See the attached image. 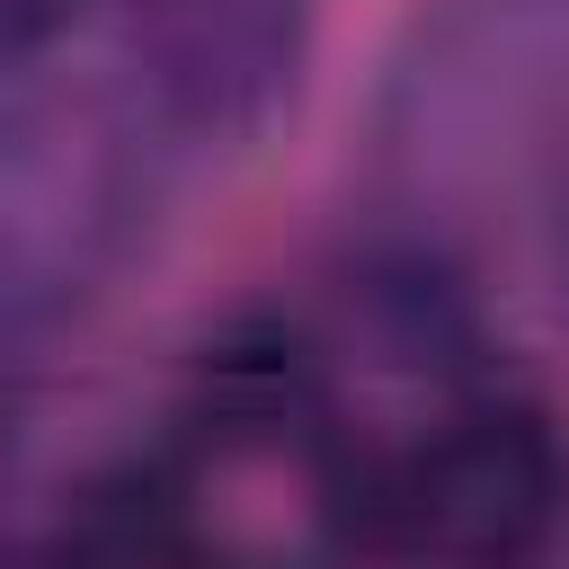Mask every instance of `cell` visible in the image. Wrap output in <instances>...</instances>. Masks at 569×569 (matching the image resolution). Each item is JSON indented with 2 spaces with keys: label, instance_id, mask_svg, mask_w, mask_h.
<instances>
[{
  "label": "cell",
  "instance_id": "obj_1",
  "mask_svg": "<svg viewBox=\"0 0 569 569\" xmlns=\"http://www.w3.org/2000/svg\"><path fill=\"white\" fill-rule=\"evenodd\" d=\"M560 533L569 436L516 382L445 400L400 445L338 436L311 471V542L338 569H533Z\"/></svg>",
  "mask_w": 569,
  "mask_h": 569
},
{
  "label": "cell",
  "instance_id": "obj_2",
  "mask_svg": "<svg viewBox=\"0 0 569 569\" xmlns=\"http://www.w3.org/2000/svg\"><path fill=\"white\" fill-rule=\"evenodd\" d=\"M169 151L116 89L0 71V329L44 347L151 240Z\"/></svg>",
  "mask_w": 569,
  "mask_h": 569
},
{
  "label": "cell",
  "instance_id": "obj_3",
  "mask_svg": "<svg viewBox=\"0 0 569 569\" xmlns=\"http://www.w3.org/2000/svg\"><path fill=\"white\" fill-rule=\"evenodd\" d=\"M320 0H107V89L169 160L258 151L311 80Z\"/></svg>",
  "mask_w": 569,
  "mask_h": 569
},
{
  "label": "cell",
  "instance_id": "obj_4",
  "mask_svg": "<svg viewBox=\"0 0 569 569\" xmlns=\"http://www.w3.org/2000/svg\"><path fill=\"white\" fill-rule=\"evenodd\" d=\"M569 107V0H436L409 18L382 98L373 142L418 169V187H445L480 151L533 142Z\"/></svg>",
  "mask_w": 569,
  "mask_h": 569
},
{
  "label": "cell",
  "instance_id": "obj_5",
  "mask_svg": "<svg viewBox=\"0 0 569 569\" xmlns=\"http://www.w3.org/2000/svg\"><path fill=\"white\" fill-rule=\"evenodd\" d=\"M329 356H356L400 382H436L445 400L498 382L489 311L471 293V267L436 231H365L329 267Z\"/></svg>",
  "mask_w": 569,
  "mask_h": 569
},
{
  "label": "cell",
  "instance_id": "obj_6",
  "mask_svg": "<svg viewBox=\"0 0 569 569\" xmlns=\"http://www.w3.org/2000/svg\"><path fill=\"white\" fill-rule=\"evenodd\" d=\"M169 436L196 462H311L338 436L329 338L284 311H231L204 329L169 391Z\"/></svg>",
  "mask_w": 569,
  "mask_h": 569
},
{
  "label": "cell",
  "instance_id": "obj_7",
  "mask_svg": "<svg viewBox=\"0 0 569 569\" xmlns=\"http://www.w3.org/2000/svg\"><path fill=\"white\" fill-rule=\"evenodd\" d=\"M107 0H0V71H44Z\"/></svg>",
  "mask_w": 569,
  "mask_h": 569
},
{
  "label": "cell",
  "instance_id": "obj_8",
  "mask_svg": "<svg viewBox=\"0 0 569 569\" xmlns=\"http://www.w3.org/2000/svg\"><path fill=\"white\" fill-rule=\"evenodd\" d=\"M27 409H36V347L0 329V462L18 453V436H27Z\"/></svg>",
  "mask_w": 569,
  "mask_h": 569
},
{
  "label": "cell",
  "instance_id": "obj_9",
  "mask_svg": "<svg viewBox=\"0 0 569 569\" xmlns=\"http://www.w3.org/2000/svg\"><path fill=\"white\" fill-rule=\"evenodd\" d=\"M187 569H276V560H231V551H196Z\"/></svg>",
  "mask_w": 569,
  "mask_h": 569
}]
</instances>
